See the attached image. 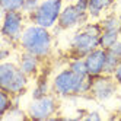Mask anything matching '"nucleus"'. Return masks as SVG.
I'll list each match as a JSON object with an SVG mask.
<instances>
[{
  "instance_id": "10",
  "label": "nucleus",
  "mask_w": 121,
  "mask_h": 121,
  "mask_svg": "<svg viewBox=\"0 0 121 121\" xmlns=\"http://www.w3.org/2000/svg\"><path fill=\"white\" fill-rule=\"evenodd\" d=\"M105 57H107V50L98 47L96 50L85 57V63L88 67V74L91 77H96L104 74V66H105Z\"/></svg>"
},
{
  "instance_id": "5",
  "label": "nucleus",
  "mask_w": 121,
  "mask_h": 121,
  "mask_svg": "<svg viewBox=\"0 0 121 121\" xmlns=\"http://www.w3.org/2000/svg\"><path fill=\"white\" fill-rule=\"evenodd\" d=\"M28 16L22 10L4 12L2 19V37L4 42L10 45H18L22 34L26 28Z\"/></svg>"
},
{
  "instance_id": "16",
  "label": "nucleus",
  "mask_w": 121,
  "mask_h": 121,
  "mask_svg": "<svg viewBox=\"0 0 121 121\" xmlns=\"http://www.w3.org/2000/svg\"><path fill=\"white\" fill-rule=\"evenodd\" d=\"M67 67L70 69L73 73H76L77 76H82V77L89 76L88 74V67H86L83 57H70V60H69V63H67Z\"/></svg>"
},
{
  "instance_id": "22",
  "label": "nucleus",
  "mask_w": 121,
  "mask_h": 121,
  "mask_svg": "<svg viewBox=\"0 0 121 121\" xmlns=\"http://www.w3.org/2000/svg\"><path fill=\"white\" fill-rule=\"evenodd\" d=\"M86 121H99L102 117H101V114L98 111H86V114H85V117H83Z\"/></svg>"
},
{
  "instance_id": "1",
  "label": "nucleus",
  "mask_w": 121,
  "mask_h": 121,
  "mask_svg": "<svg viewBox=\"0 0 121 121\" xmlns=\"http://www.w3.org/2000/svg\"><path fill=\"white\" fill-rule=\"evenodd\" d=\"M18 45L22 51L31 53L44 61L53 54L54 34L51 32V29L42 28L39 25L29 22V25H26V28L22 34Z\"/></svg>"
},
{
  "instance_id": "11",
  "label": "nucleus",
  "mask_w": 121,
  "mask_h": 121,
  "mask_svg": "<svg viewBox=\"0 0 121 121\" xmlns=\"http://www.w3.org/2000/svg\"><path fill=\"white\" fill-rule=\"evenodd\" d=\"M41 64H42V60L39 57L34 56L31 53H26V51H22L18 58L19 69L29 79L31 77H38V74L41 73Z\"/></svg>"
},
{
  "instance_id": "8",
  "label": "nucleus",
  "mask_w": 121,
  "mask_h": 121,
  "mask_svg": "<svg viewBox=\"0 0 121 121\" xmlns=\"http://www.w3.org/2000/svg\"><path fill=\"white\" fill-rule=\"evenodd\" d=\"M118 83L114 80L111 74H101L93 77L92 88H91V96L99 102L109 101L117 93Z\"/></svg>"
},
{
  "instance_id": "2",
  "label": "nucleus",
  "mask_w": 121,
  "mask_h": 121,
  "mask_svg": "<svg viewBox=\"0 0 121 121\" xmlns=\"http://www.w3.org/2000/svg\"><path fill=\"white\" fill-rule=\"evenodd\" d=\"M93 77L91 76H77L69 67L57 72L51 80V92L58 98H73V96H86L91 95Z\"/></svg>"
},
{
  "instance_id": "15",
  "label": "nucleus",
  "mask_w": 121,
  "mask_h": 121,
  "mask_svg": "<svg viewBox=\"0 0 121 121\" xmlns=\"http://www.w3.org/2000/svg\"><path fill=\"white\" fill-rule=\"evenodd\" d=\"M104 31H120L121 28V16L117 13H108L101 19Z\"/></svg>"
},
{
  "instance_id": "21",
  "label": "nucleus",
  "mask_w": 121,
  "mask_h": 121,
  "mask_svg": "<svg viewBox=\"0 0 121 121\" xmlns=\"http://www.w3.org/2000/svg\"><path fill=\"white\" fill-rule=\"evenodd\" d=\"M41 2H42V0H25L23 7H22V12L26 16H31L32 13L37 12V9L39 7Z\"/></svg>"
},
{
  "instance_id": "19",
  "label": "nucleus",
  "mask_w": 121,
  "mask_h": 121,
  "mask_svg": "<svg viewBox=\"0 0 121 121\" xmlns=\"http://www.w3.org/2000/svg\"><path fill=\"white\" fill-rule=\"evenodd\" d=\"M25 0H0L2 10L4 12H15V10H22Z\"/></svg>"
},
{
  "instance_id": "13",
  "label": "nucleus",
  "mask_w": 121,
  "mask_h": 121,
  "mask_svg": "<svg viewBox=\"0 0 121 121\" xmlns=\"http://www.w3.org/2000/svg\"><path fill=\"white\" fill-rule=\"evenodd\" d=\"M48 93H51V82L45 73H39L35 82V88L32 89V98H39Z\"/></svg>"
},
{
  "instance_id": "24",
  "label": "nucleus",
  "mask_w": 121,
  "mask_h": 121,
  "mask_svg": "<svg viewBox=\"0 0 121 121\" xmlns=\"http://www.w3.org/2000/svg\"><path fill=\"white\" fill-rule=\"evenodd\" d=\"M112 77H114V80L118 83V86H121V60H120L117 69L114 70V73H112Z\"/></svg>"
},
{
  "instance_id": "3",
  "label": "nucleus",
  "mask_w": 121,
  "mask_h": 121,
  "mask_svg": "<svg viewBox=\"0 0 121 121\" xmlns=\"http://www.w3.org/2000/svg\"><path fill=\"white\" fill-rule=\"evenodd\" d=\"M29 77L25 74L18 63L2 61L0 63V89L13 95H23L28 89Z\"/></svg>"
},
{
  "instance_id": "18",
  "label": "nucleus",
  "mask_w": 121,
  "mask_h": 121,
  "mask_svg": "<svg viewBox=\"0 0 121 121\" xmlns=\"http://www.w3.org/2000/svg\"><path fill=\"white\" fill-rule=\"evenodd\" d=\"M120 63V58L112 53L111 50H107V57H105V66H104V74H111L114 73V70L117 69Z\"/></svg>"
},
{
  "instance_id": "25",
  "label": "nucleus",
  "mask_w": 121,
  "mask_h": 121,
  "mask_svg": "<svg viewBox=\"0 0 121 121\" xmlns=\"http://www.w3.org/2000/svg\"><path fill=\"white\" fill-rule=\"evenodd\" d=\"M111 51H112V53H114L120 60H121V39L120 41H117L115 42V44H114V47H112V48H109Z\"/></svg>"
},
{
  "instance_id": "7",
  "label": "nucleus",
  "mask_w": 121,
  "mask_h": 121,
  "mask_svg": "<svg viewBox=\"0 0 121 121\" xmlns=\"http://www.w3.org/2000/svg\"><path fill=\"white\" fill-rule=\"evenodd\" d=\"M99 47V37H93L85 32L83 29H77L69 42V53L70 57H86L91 51Z\"/></svg>"
},
{
  "instance_id": "12",
  "label": "nucleus",
  "mask_w": 121,
  "mask_h": 121,
  "mask_svg": "<svg viewBox=\"0 0 121 121\" xmlns=\"http://www.w3.org/2000/svg\"><path fill=\"white\" fill-rule=\"evenodd\" d=\"M114 3H115V0H89V7H88L89 19L92 21L99 19L105 12L112 9Z\"/></svg>"
},
{
  "instance_id": "23",
  "label": "nucleus",
  "mask_w": 121,
  "mask_h": 121,
  "mask_svg": "<svg viewBox=\"0 0 121 121\" xmlns=\"http://www.w3.org/2000/svg\"><path fill=\"white\" fill-rule=\"evenodd\" d=\"M74 6H76L80 12H86V13H88L89 0H74Z\"/></svg>"
},
{
  "instance_id": "9",
  "label": "nucleus",
  "mask_w": 121,
  "mask_h": 121,
  "mask_svg": "<svg viewBox=\"0 0 121 121\" xmlns=\"http://www.w3.org/2000/svg\"><path fill=\"white\" fill-rule=\"evenodd\" d=\"M89 21V15L86 12H80L77 7L74 6V3H69L64 4L61 13L58 18V26L63 31H70L74 28H80Z\"/></svg>"
},
{
  "instance_id": "26",
  "label": "nucleus",
  "mask_w": 121,
  "mask_h": 121,
  "mask_svg": "<svg viewBox=\"0 0 121 121\" xmlns=\"http://www.w3.org/2000/svg\"><path fill=\"white\" fill-rule=\"evenodd\" d=\"M9 56H10V48L3 47L2 51H0V61H6V60L9 58Z\"/></svg>"
},
{
  "instance_id": "27",
  "label": "nucleus",
  "mask_w": 121,
  "mask_h": 121,
  "mask_svg": "<svg viewBox=\"0 0 121 121\" xmlns=\"http://www.w3.org/2000/svg\"><path fill=\"white\" fill-rule=\"evenodd\" d=\"M120 34H121V28H120Z\"/></svg>"
},
{
  "instance_id": "6",
  "label": "nucleus",
  "mask_w": 121,
  "mask_h": 121,
  "mask_svg": "<svg viewBox=\"0 0 121 121\" xmlns=\"http://www.w3.org/2000/svg\"><path fill=\"white\" fill-rule=\"evenodd\" d=\"M63 7H64L63 0H42L37 12L28 16V21L31 23L39 25L42 28L53 29L54 26H57Z\"/></svg>"
},
{
  "instance_id": "20",
  "label": "nucleus",
  "mask_w": 121,
  "mask_h": 121,
  "mask_svg": "<svg viewBox=\"0 0 121 121\" xmlns=\"http://www.w3.org/2000/svg\"><path fill=\"white\" fill-rule=\"evenodd\" d=\"M80 29H83L85 32H88V34H91V35H93V37H101V34H102V25H101V22H86L83 26H80Z\"/></svg>"
},
{
  "instance_id": "14",
  "label": "nucleus",
  "mask_w": 121,
  "mask_h": 121,
  "mask_svg": "<svg viewBox=\"0 0 121 121\" xmlns=\"http://www.w3.org/2000/svg\"><path fill=\"white\" fill-rule=\"evenodd\" d=\"M120 31H102L99 37V47L104 50H109L114 47L117 41H120Z\"/></svg>"
},
{
  "instance_id": "17",
  "label": "nucleus",
  "mask_w": 121,
  "mask_h": 121,
  "mask_svg": "<svg viewBox=\"0 0 121 121\" xmlns=\"http://www.w3.org/2000/svg\"><path fill=\"white\" fill-rule=\"evenodd\" d=\"M13 105H15L13 104V96L9 92L0 89V120L4 118V115L9 112V109Z\"/></svg>"
},
{
  "instance_id": "4",
  "label": "nucleus",
  "mask_w": 121,
  "mask_h": 121,
  "mask_svg": "<svg viewBox=\"0 0 121 121\" xmlns=\"http://www.w3.org/2000/svg\"><path fill=\"white\" fill-rule=\"evenodd\" d=\"M60 109L58 96L56 93H48L39 98H32L26 105V117L29 120L42 121V120H51L57 115Z\"/></svg>"
}]
</instances>
